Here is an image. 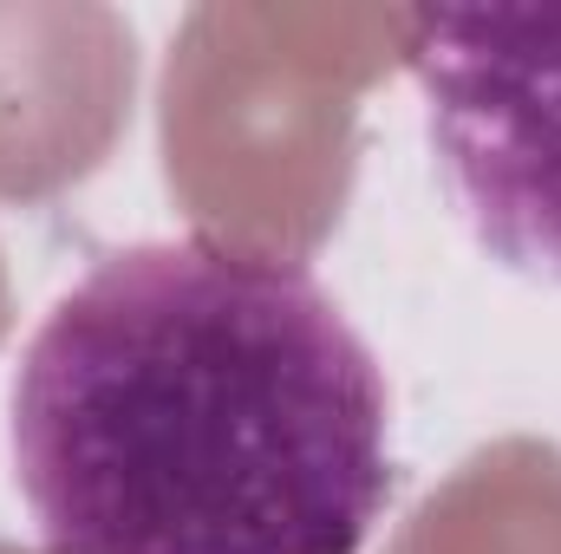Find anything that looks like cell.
<instances>
[{
	"instance_id": "cell-2",
	"label": "cell",
	"mask_w": 561,
	"mask_h": 554,
	"mask_svg": "<svg viewBox=\"0 0 561 554\" xmlns=\"http://www.w3.org/2000/svg\"><path fill=\"white\" fill-rule=\"evenodd\" d=\"M405 66L470 235L516 275L561 280V7H424Z\"/></svg>"
},
{
	"instance_id": "cell-1",
	"label": "cell",
	"mask_w": 561,
	"mask_h": 554,
	"mask_svg": "<svg viewBox=\"0 0 561 554\" xmlns=\"http://www.w3.org/2000/svg\"><path fill=\"white\" fill-rule=\"evenodd\" d=\"M386 430V372L333 293L209 235L105 255L13 372L46 554H359L392 503Z\"/></svg>"
}]
</instances>
